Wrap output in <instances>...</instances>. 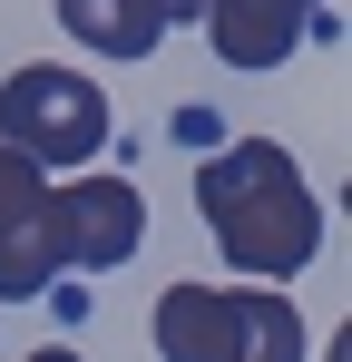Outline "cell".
<instances>
[{"instance_id":"cell-1","label":"cell","mask_w":352,"mask_h":362,"mask_svg":"<svg viewBox=\"0 0 352 362\" xmlns=\"http://www.w3.org/2000/svg\"><path fill=\"white\" fill-rule=\"evenodd\" d=\"M196 216H206V235H216V255H225L235 274H264V284L303 274L313 245H323V206H313L303 167H293L274 137L216 147L196 167Z\"/></svg>"},{"instance_id":"cell-2","label":"cell","mask_w":352,"mask_h":362,"mask_svg":"<svg viewBox=\"0 0 352 362\" xmlns=\"http://www.w3.org/2000/svg\"><path fill=\"white\" fill-rule=\"evenodd\" d=\"M167 362H303V313L254 284H167L157 294Z\"/></svg>"},{"instance_id":"cell-3","label":"cell","mask_w":352,"mask_h":362,"mask_svg":"<svg viewBox=\"0 0 352 362\" xmlns=\"http://www.w3.org/2000/svg\"><path fill=\"white\" fill-rule=\"evenodd\" d=\"M0 147H20L30 167H98V147H108V88L88 69L20 59L0 78Z\"/></svg>"},{"instance_id":"cell-4","label":"cell","mask_w":352,"mask_h":362,"mask_svg":"<svg viewBox=\"0 0 352 362\" xmlns=\"http://www.w3.org/2000/svg\"><path fill=\"white\" fill-rule=\"evenodd\" d=\"M69 274V235H59V186L20 157V147H0V294L10 303H40Z\"/></svg>"},{"instance_id":"cell-5","label":"cell","mask_w":352,"mask_h":362,"mask_svg":"<svg viewBox=\"0 0 352 362\" xmlns=\"http://www.w3.org/2000/svg\"><path fill=\"white\" fill-rule=\"evenodd\" d=\"M59 235H69V264L78 274H117L137 235H147V206L127 177H69L59 186Z\"/></svg>"},{"instance_id":"cell-6","label":"cell","mask_w":352,"mask_h":362,"mask_svg":"<svg viewBox=\"0 0 352 362\" xmlns=\"http://www.w3.org/2000/svg\"><path fill=\"white\" fill-rule=\"evenodd\" d=\"M313 30L333 40L323 0H206V40H216L225 69H284Z\"/></svg>"},{"instance_id":"cell-7","label":"cell","mask_w":352,"mask_h":362,"mask_svg":"<svg viewBox=\"0 0 352 362\" xmlns=\"http://www.w3.org/2000/svg\"><path fill=\"white\" fill-rule=\"evenodd\" d=\"M59 30L98 59H147L167 40V10L157 0H59Z\"/></svg>"},{"instance_id":"cell-8","label":"cell","mask_w":352,"mask_h":362,"mask_svg":"<svg viewBox=\"0 0 352 362\" xmlns=\"http://www.w3.org/2000/svg\"><path fill=\"white\" fill-rule=\"evenodd\" d=\"M157 10H167V20H206V0H157Z\"/></svg>"},{"instance_id":"cell-9","label":"cell","mask_w":352,"mask_h":362,"mask_svg":"<svg viewBox=\"0 0 352 362\" xmlns=\"http://www.w3.org/2000/svg\"><path fill=\"white\" fill-rule=\"evenodd\" d=\"M30 362H78V353H69V343H49V353H30Z\"/></svg>"}]
</instances>
